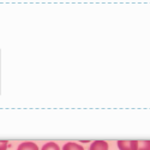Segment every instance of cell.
<instances>
[{"instance_id": "obj_3", "label": "cell", "mask_w": 150, "mask_h": 150, "mask_svg": "<svg viewBox=\"0 0 150 150\" xmlns=\"http://www.w3.org/2000/svg\"><path fill=\"white\" fill-rule=\"evenodd\" d=\"M17 150H39V146L34 142H23L19 144Z\"/></svg>"}, {"instance_id": "obj_7", "label": "cell", "mask_w": 150, "mask_h": 150, "mask_svg": "<svg viewBox=\"0 0 150 150\" xmlns=\"http://www.w3.org/2000/svg\"><path fill=\"white\" fill-rule=\"evenodd\" d=\"M8 148V142L7 141H1L0 139V150H6Z\"/></svg>"}, {"instance_id": "obj_4", "label": "cell", "mask_w": 150, "mask_h": 150, "mask_svg": "<svg viewBox=\"0 0 150 150\" xmlns=\"http://www.w3.org/2000/svg\"><path fill=\"white\" fill-rule=\"evenodd\" d=\"M62 150H84L82 145H79L78 143L74 142H69L66 143L64 146H62Z\"/></svg>"}, {"instance_id": "obj_1", "label": "cell", "mask_w": 150, "mask_h": 150, "mask_svg": "<svg viewBox=\"0 0 150 150\" xmlns=\"http://www.w3.org/2000/svg\"><path fill=\"white\" fill-rule=\"evenodd\" d=\"M137 143H138V141L136 139H131V141L120 139L118 141V148L120 150H137Z\"/></svg>"}, {"instance_id": "obj_6", "label": "cell", "mask_w": 150, "mask_h": 150, "mask_svg": "<svg viewBox=\"0 0 150 150\" xmlns=\"http://www.w3.org/2000/svg\"><path fill=\"white\" fill-rule=\"evenodd\" d=\"M41 150H60V148H59V145H58L57 143H54V142H48V143H46V144L42 146Z\"/></svg>"}, {"instance_id": "obj_5", "label": "cell", "mask_w": 150, "mask_h": 150, "mask_svg": "<svg viewBox=\"0 0 150 150\" xmlns=\"http://www.w3.org/2000/svg\"><path fill=\"white\" fill-rule=\"evenodd\" d=\"M137 150H150V139L138 141V143H137Z\"/></svg>"}, {"instance_id": "obj_2", "label": "cell", "mask_w": 150, "mask_h": 150, "mask_svg": "<svg viewBox=\"0 0 150 150\" xmlns=\"http://www.w3.org/2000/svg\"><path fill=\"white\" fill-rule=\"evenodd\" d=\"M89 150H108V143L106 141H94Z\"/></svg>"}]
</instances>
